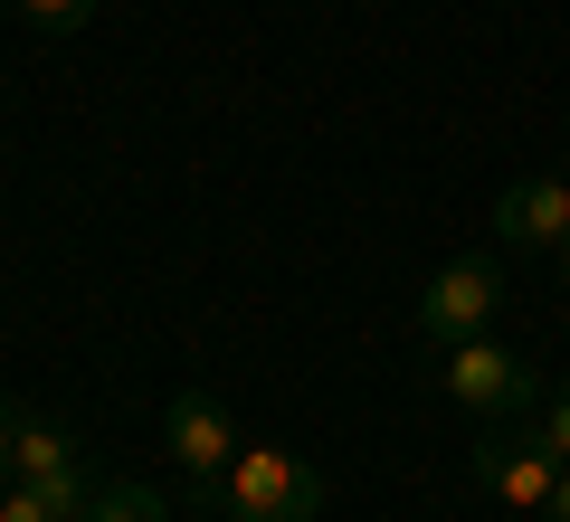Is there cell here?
Returning a JSON list of instances; mask_svg holds the SVG:
<instances>
[{
  "instance_id": "obj_1",
  "label": "cell",
  "mask_w": 570,
  "mask_h": 522,
  "mask_svg": "<svg viewBox=\"0 0 570 522\" xmlns=\"http://www.w3.org/2000/svg\"><path fill=\"white\" fill-rule=\"evenodd\" d=\"M228 522H324V475L285 446H238V465L219 475Z\"/></svg>"
},
{
  "instance_id": "obj_2",
  "label": "cell",
  "mask_w": 570,
  "mask_h": 522,
  "mask_svg": "<svg viewBox=\"0 0 570 522\" xmlns=\"http://www.w3.org/2000/svg\"><path fill=\"white\" fill-rule=\"evenodd\" d=\"M438 390H448L456 408H475V418H513V408L542 400V371L523 362V352H504V342H448L438 352Z\"/></svg>"
},
{
  "instance_id": "obj_3",
  "label": "cell",
  "mask_w": 570,
  "mask_h": 522,
  "mask_svg": "<svg viewBox=\"0 0 570 522\" xmlns=\"http://www.w3.org/2000/svg\"><path fill=\"white\" fill-rule=\"evenodd\" d=\"M494 304H504V266L466 247V257H448L438 276L419 285V333L438 342V352H448V342H475L494 323Z\"/></svg>"
},
{
  "instance_id": "obj_4",
  "label": "cell",
  "mask_w": 570,
  "mask_h": 522,
  "mask_svg": "<svg viewBox=\"0 0 570 522\" xmlns=\"http://www.w3.org/2000/svg\"><path fill=\"white\" fill-rule=\"evenodd\" d=\"M163 446H171V465H181L190 484H219L228 465H238V418H228L209 390H171V408H163Z\"/></svg>"
},
{
  "instance_id": "obj_5",
  "label": "cell",
  "mask_w": 570,
  "mask_h": 522,
  "mask_svg": "<svg viewBox=\"0 0 570 522\" xmlns=\"http://www.w3.org/2000/svg\"><path fill=\"white\" fill-rule=\"evenodd\" d=\"M475 484H485L504 513H523V522H542V503H551V484H561V456L542 446V427L532 437H494L485 456H475Z\"/></svg>"
},
{
  "instance_id": "obj_6",
  "label": "cell",
  "mask_w": 570,
  "mask_h": 522,
  "mask_svg": "<svg viewBox=\"0 0 570 522\" xmlns=\"http://www.w3.org/2000/svg\"><path fill=\"white\" fill-rule=\"evenodd\" d=\"M494 238H504V247H551V257H561V247H570V181H561V171H523V181H504V200H494Z\"/></svg>"
},
{
  "instance_id": "obj_7",
  "label": "cell",
  "mask_w": 570,
  "mask_h": 522,
  "mask_svg": "<svg viewBox=\"0 0 570 522\" xmlns=\"http://www.w3.org/2000/svg\"><path fill=\"white\" fill-rule=\"evenodd\" d=\"M58 465H86L77 427H58V418H39V408H20V475H58Z\"/></svg>"
},
{
  "instance_id": "obj_8",
  "label": "cell",
  "mask_w": 570,
  "mask_h": 522,
  "mask_svg": "<svg viewBox=\"0 0 570 522\" xmlns=\"http://www.w3.org/2000/svg\"><path fill=\"white\" fill-rule=\"evenodd\" d=\"M86 522H171V513H163V494H153V484L115 475V484H96V513H86Z\"/></svg>"
},
{
  "instance_id": "obj_9",
  "label": "cell",
  "mask_w": 570,
  "mask_h": 522,
  "mask_svg": "<svg viewBox=\"0 0 570 522\" xmlns=\"http://www.w3.org/2000/svg\"><path fill=\"white\" fill-rule=\"evenodd\" d=\"M105 0H10V20L20 29H39V39H67V29H86Z\"/></svg>"
},
{
  "instance_id": "obj_10",
  "label": "cell",
  "mask_w": 570,
  "mask_h": 522,
  "mask_svg": "<svg viewBox=\"0 0 570 522\" xmlns=\"http://www.w3.org/2000/svg\"><path fill=\"white\" fill-rule=\"evenodd\" d=\"M20 484V400H0V494Z\"/></svg>"
},
{
  "instance_id": "obj_11",
  "label": "cell",
  "mask_w": 570,
  "mask_h": 522,
  "mask_svg": "<svg viewBox=\"0 0 570 522\" xmlns=\"http://www.w3.org/2000/svg\"><path fill=\"white\" fill-rule=\"evenodd\" d=\"M0 522H58V513H48V494H39V484H10V494H0Z\"/></svg>"
},
{
  "instance_id": "obj_12",
  "label": "cell",
  "mask_w": 570,
  "mask_h": 522,
  "mask_svg": "<svg viewBox=\"0 0 570 522\" xmlns=\"http://www.w3.org/2000/svg\"><path fill=\"white\" fill-rule=\"evenodd\" d=\"M542 446L570 465V390H551V408H542Z\"/></svg>"
},
{
  "instance_id": "obj_13",
  "label": "cell",
  "mask_w": 570,
  "mask_h": 522,
  "mask_svg": "<svg viewBox=\"0 0 570 522\" xmlns=\"http://www.w3.org/2000/svg\"><path fill=\"white\" fill-rule=\"evenodd\" d=\"M542 522H570V465H561V484H551V503H542Z\"/></svg>"
},
{
  "instance_id": "obj_14",
  "label": "cell",
  "mask_w": 570,
  "mask_h": 522,
  "mask_svg": "<svg viewBox=\"0 0 570 522\" xmlns=\"http://www.w3.org/2000/svg\"><path fill=\"white\" fill-rule=\"evenodd\" d=\"M0 20H10V0H0Z\"/></svg>"
},
{
  "instance_id": "obj_15",
  "label": "cell",
  "mask_w": 570,
  "mask_h": 522,
  "mask_svg": "<svg viewBox=\"0 0 570 522\" xmlns=\"http://www.w3.org/2000/svg\"><path fill=\"white\" fill-rule=\"evenodd\" d=\"M561 266H570V247H561Z\"/></svg>"
}]
</instances>
